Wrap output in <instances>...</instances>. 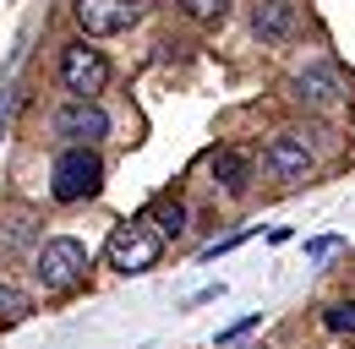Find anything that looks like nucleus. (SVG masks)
Here are the masks:
<instances>
[{
  "mask_svg": "<svg viewBox=\"0 0 355 349\" xmlns=\"http://www.w3.org/2000/svg\"><path fill=\"white\" fill-rule=\"evenodd\" d=\"M164 251V240H159V229L148 224V218H132V224H115L110 229V240H104V257L115 273H148L153 262Z\"/></svg>",
  "mask_w": 355,
  "mask_h": 349,
  "instance_id": "1",
  "label": "nucleus"
},
{
  "mask_svg": "<svg viewBox=\"0 0 355 349\" xmlns=\"http://www.w3.org/2000/svg\"><path fill=\"white\" fill-rule=\"evenodd\" d=\"M98 180H104L98 153H88V147H66V153L55 159V170H49V191H55V202H83V197L98 191Z\"/></svg>",
  "mask_w": 355,
  "mask_h": 349,
  "instance_id": "2",
  "label": "nucleus"
},
{
  "mask_svg": "<svg viewBox=\"0 0 355 349\" xmlns=\"http://www.w3.org/2000/svg\"><path fill=\"white\" fill-rule=\"evenodd\" d=\"M33 273H39V284L44 289H77L83 284V273H88V246L83 240H71V235H60V240H44V251L33 262Z\"/></svg>",
  "mask_w": 355,
  "mask_h": 349,
  "instance_id": "3",
  "label": "nucleus"
},
{
  "mask_svg": "<svg viewBox=\"0 0 355 349\" xmlns=\"http://www.w3.org/2000/svg\"><path fill=\"white\" fill-rule=\"evenodd\" d=\"M60 82L71 98H88L93 93H104L110 87V60L93 49V44H66V55H60Z\"/></svg>",
  "mask_w": 355,
  "mask_h": 349,
  "instance_id": "4",
  "label": "nucleus"
},
{
  "mask_svg": "<svg viewBox=\"0 0 355 349\" xmlns=\"http://www.w3.org/2000/svg\"><path fill=\"white\" fill-rule=\"evenodd\" d=\"M148 6L153 0H77L71 11H77V22H83L88 39H110V33H126L132 22H142Z\"/></svg>",
  "mask_w": 355,
  "mask_h": 349,
  "instance_id": "5",
  "label": "nucleus"
},
{
  "mask_svg": "<svg viewBox=\"0 0 355 349\" xmlns=\"http://www.w3.org/2000/svg\"><path fill=\"white\" fill-rule=\"evenodd\" d=\"M104 131H110V115L98 104H88V98H71L66 109H55V136H66L71 147H88L93 136H104Z\"/></svg>",
  "mask_w": 355,
  "mask_h": 349,
  "instance_id": "6",
  "label": "nucleus"
},
{
  "mask_svg": "<svg viewBox=\"0 0 355 349\" xmlns=\"http://www.w3.org/2000/svg\"><path fill=\"white\" fill-rule=\"evenodd\" d=\"M263 170L273 174V180H301V174L311 170V153H306V142L301 136H273L268 142V153H263Z\"/></svg>",
  "mask_w": 355,
  "mask_h": 349,
  "instance_id": "7",
  "label": "nucleus"
},
{
  "mask_svg": "<svg viewBox=\"0 0 355 349\" xmlns=\"http://www.w3.org/2000/svg\"><path fill=\"white\" fill-rule=\"evenodd\" d=\"M339 93H345V87H339V71H334V66H311V71L295 77V98L311 104V109H334Z\"/></svg>",
  "mask_w": 355,
  "mask_h": 349,
  "instance_id": "8",
  "label": "nucleus"
},
{
  "mask_svg": "<svg viewBox=\"0 0 355 349\" xmlns=\"http://www.w3.org/2000/svg\"><path fill=\"white\" fill-rule=\"evenodd\" d=\"M252 28H257V39H290L295 33V6L290 0H263L257 6V17H252Z\"/></svg>",
  "mask_w": 355,
  "mask_h": 349,
  "instance_id": "9",
  "label": "nucleus"
},
{
  "mask_svg": "<svg viewBox=\"0 0 355 349\" xmlns=\"http://www.w3.org/2000/svg\"><path fill=\"white\" fill-rule=\"evenodd\" d=\"M214 180H219L224 191L241 197V191L252 186V159H246L241 147H219V153H214Z\"/></svg>",
  "mask_w": 355,
  "mask_h": 349,
  "instance_id": "10",
  "label": "nucleus"
},
{
  "mask_svg": "<svg viewBox=\"0 0 355 349\" xmlns=\"http://www.w3.org/2000/svg\"><path fill=\"white\" fill-rule=\"evenodd\" d=\"M28 295H22V289H17V284H0V322H22V316H28Z\"/></svg>",
  "mask_w": 355,
  "mask_h": 349,
  "instance_id": "11",
  "label": "nucleus"
},
{
  "mask_svg": "<svg viewBox=\"0 0 355 349\" xmlns=\"http://www.w3.org/2000/svg\"><path fill=\"white\" fill-rule=\"evenodd\" d=\"M153 218H159V229H164V235H180V229H186V208H180V202H159Z\"/></svg>",
  "mask_w": 355,
  "mask_h": 349,
  "instance_id": "12",
  "label": "nucleus"
},
{
  "mask_svg": "<svg viewBox=\"0 0 355 349\" xmlns=\"http://www.w3.org/2000/svg\"><path fill=\"white\" fill-rule=\"evenodd\" d=\"M322 322H328L334 333H355V305H328V311H322Z\"/></svg>",
  "mask_w": 355,
  "mask_h": 349,
  "instance_id": "13",
  "label": "nucleus"
},
{
  "mask_svg": "<svg viewBox=\"0 0 355 349\" xmlns=\"http://www.w3.org/2000/svg\"><path fill=\"white\" fill-rule=\"evenodd\" d=\"M180 6H186V11L197 17V22H208V17H219V11L230 6V0H180Z\"/></svg>",
  "mask_w": 355,
  "mask_h": 349,
  "instance_id": "14",
  "label": "nucleus"
},
{
  "mask_svg": "<svg viewBox=\"0 0 355 349\" xmlns=\"http://www.w3.org/2000/svg\"><path fill=\"white\" fill-rule=\"evenodd\" d=\"M252 328H257V316H241V322H230V328L219 333V344H235V339H246Z\"/></svg>",
  "mask_w": 355,
  "mask_h": 349,
  "instance_id": "15",
  "label": "nucleus"
}]
</instances>
